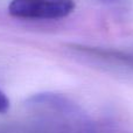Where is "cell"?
Returning <instances> with one entry per match:
<instances>
[{
	"mask_svg": "<svg viewBox=\"0 0 133 133\" xmlns=\"http://www.w3.org/2000/svg\"><path fill=\"white\" fill-rule=\"evenodd\" d=\"M74 9V0H12L8 6L12 16L33 20H58Z\"/></svg>",
	"mask_w": 133,
	"mask_h": 133,
	"instance_id": "obj_1",
	"label": "cell"
},
{
	"mask_svg": "<svg viewBox=\"0 0 133 133\" xmlns=\"http://www.w3.org/2000/svg\"><path fill=\"white\" fill-rule=\"evenodd\" d=\"M9 108V101L6 97V95L2 91H0V113H5Z\"/></svg>",
	"mask_w": 133,
	"mask_h": 133,
	"instance_id": "obj_2",
	"label": "cell"
},
{
	"mask_svg": "<svg viewBox=\"0 0 133 133\" xmlns=\"http://www.w3.org/2000/svg\"><path fill=\"white\" fill-rule=\"evenodd\" d=\"M101 1L105 2V4H117V2L122 1V0H101Z\"/></svg>",
	"mask_w": 133,
	"mask_h": 133,
	"instance_id": "obj_3",
	"label": "cell"
}]
</instances>
